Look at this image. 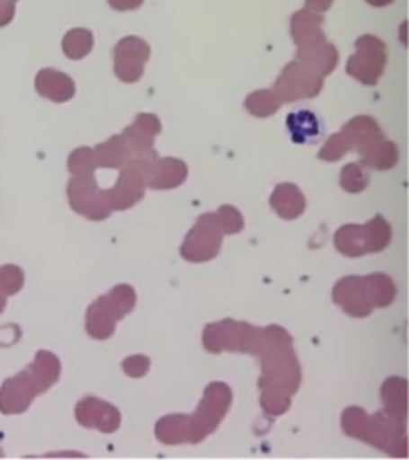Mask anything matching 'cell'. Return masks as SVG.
<instances>
[{
  "label": "cell",
  "mask_w": 409,
  "mask_h": 460,
  "mask_svg": "<svg viewBox=\"0 0 409 460\" xmlns=\"http://www.w3.org/2000/svg\"><path fill=\"white\" fill-rule=\"evenodd\" d=\"M355 55L347 61V74L365 85H376L387 65V47L376 36H361L355 42Z\"/></svg>",
  "instance_id": "obj_1"
},
{
  "label": "cell",
  "mask_w": 409,
  "mask_h": 460,
  "mask_svg": "<svg viewBox=\"0 0 409 460\" xmlns=\"http://www.w3.org/2000/svg\"><path fill=\"white\" fill-rule=\"evenodd\" d=\"M324 77L310 71L298 61L287 65L280 77L275 82V94L281 101H296L302 98H314L322 92Z\"/></svg>",
  "instance_id": "obj_2"
},
{
  "label": "cell",
  "mask_w": 409,
  "mask_h": 460,
  "mask_svg": "<svg viewBox=\"0 0 409 460\" xmlns=\"http://www.w3.org/2000/svg\"><path fill=\"white\" fill-rule=\"evenodd\" d=\"M151 58V47L139 37H123L114 49V71L117 77L133 84L141 79L144 66Z\"/></svg>",
  "instance_id": "obj_3"
},
{
  "label": "cell",
  "mask_w": 409,
  "mask_h": 460,
  "mask_svg": "<svg viewBox=\"0 0 409 460\" xmlns=\"http://www.w3.org/2000/svg\"><path fill=\"white\" fill-rule=\"evenodd\" d=\"M37 390L28 371L8 377L0 387V412L5 416L22 414L36 398Z\"/></svg>",
  "instance_id": "obj_4"
},
{
  "label": "cell",
  "mask_w": 409,
  "mask_h": 460,
  "mask_svg": "<svg viewBox=\"0 0 409 460\" xmlns=\"http://www.w3.org/2000/svg\"><path fill=\"white\" fill-rule=\"evenodd\" d=\"M325 16L309 10H299L291 18V36L298 51L309 50L326 42V36L322 31Z\"/></svg>",
  "instance_id": "obj_5"
},
{
  "label": "cell",
  "mask_w": 409,
  "mask_h": 460,
  "mask_svg": "<svg viewBox=\"0 0 409 460\" xmlns=\"http://www.w3.org/2000/svg\"><path fill=\"white\" fill-rule=\"evenodd\" d=\"M36 90L42 98L53 102H66L74 98L76 84L65 72L47 67L37 72Z\"/></svg>",
  "instance_id": "obj_6"
},
{
  "label": "cell",
  "mask_w": 409,
  "mask_h": 460,
  "mask_svg": "<svg viewBox=\"0 0 409 460\" xmlns=\"http://www.w3.org/2000/svg\"><path fill=\"white\" fill-rule=\"evenodd\" d=\"M296 61L306 66L307 69L316 72L318 75H328L336 69L339 63V53L333 43L325 42L318 47L309 49V50L298 51Z\"/></svg>",
  "instance_id": "obj_7"
},
{
  "label": "cell",
  "mask_w": 409,
  "mask_h": 460,
  "mask_svg": "<svg viewBox=\"0 0 409 460\" xmlns=\"http://www.w3.org/2000/svg\"><path fill=\"white\" fill-rule=\"evenodd\" d=\"M59 359L51 352L40 350L37 352L36 358L29 365V377L32 379V384L36 387L37 394H43L58 381L59 377Z\"/></svg>",
  "instance_id": "obj_8"
},
{
  "label": "cell",
  "mask_w": 409,
  "mask_h": 460,
  "mask_svg": "<svg viewBox=\"0 0 409 460\" xmlns=\"http://www.w3.org/2000/svg\"><path fill=\"white\" fill-rule=\"evenodd\" d=\"M287 125L293 141L298 144L316 143L318 137L324 135L322 123L310 111H299L288 115Z\"/></svg>",
  "instance_id": "obj_9"
},
{
  "label": "cell",
  "mask_w": 409,
  "mask_h": 460,
  "mask_svg": "<svg viewBox=\"0 0 409 460\" xmlns=\"http://www.w3.org/2000/svg\"><path fill=\"white\" fill-rule=\"evenodd\" d=\"M63 53L72 61H79L93 50V32L85 28L71 29L63 37Z\"/></svg>",
  "instance_id": "obj_10"
},
{
  "label": "cell",
  "mask_w": 409,
  "mask_h": 460,
  "mask_svg": "<svg viewBox=\"0 0 409 460\" xmlns=\"http://www.w3.org/2000/svg\"><path fill=\"white\" fill-rule=\"evenodd\" d=\"M245 106L256 117H269L280 106V98L269 90H261V92L250 94L246 98Z\"/></svg>",
  "instance_id": "obj_11"
},
{
  "label": "cell",
  "mask_w": 409,
  "mask_h": 460,
  "mask_svg": "<svg viewBox=\"0 0 409 460\" xmlns=\"http://www.w3.org/2000/svg\"><path fill=\"white\" fill-rule=\"evenodd\" d=\"M24 287V273L13 264L0 267V293L4 296H14Z\"/></svg>",
  "instance_id": "obj_12"
},
{
  "label": "cell",
  "mask_w": 409,
  "mask_h": 460,
  "mask_svg": "<svg viewBox=\"0 0 409 460\" xmlns=\"http://www.w3.org/2000/svg\"><path fill=\"white\" fill-rule=\"evenodd\" d=\"M67 168L69 172L74 174H88L93 170V152L90 151L88 147H80L77 151H74L67 162Z\"/></svg>",
  "instance_id": "obj_13"
},
{
  "label": "cell",
  "mask_w": 409,
  "mask_h": 460,
  "mask_svg": "<svg viewBox=\"0 0 409 460\" xmlns=\"http://www.w3.org/2000/svg\"><path fill=\"white\" fill-rule=\"evenodd\" d=\"M349 149V141L336 135L334 137H331L330 143L326 144L324 152L320 157L325 160H338L339 157H342V154Z\"/></svg>",
  "instance_id": "obj_14"
},
{
  "label": "cell",
  "mask_w": 409,
  "mask_h": 460,
  "mask_svg": "<svg viewBox=\"0 0 409 460\" xmlns=\"http://www.w3.org/2000/svg\"><path fill=\"white\" fill-rule=\"evenodd\" d=\"M16 4L12 0H0V28H5L13 22Z\"/></svg>",
  "instance_id": "obj_15"
},
{
  "label": "cell",
  "mask_w": 409,
  "mask_h": 460,
  "mask_svg": "<svg viewBox=\"0 0 409 460\" xmlns=\"http://www.w3.org/2000/svg\"><path fill=\"white\" fill-rule=\"evenodd\" d=\"M108 2L115 12H129V10H137L141 7L144 0H108Z\"/></svg>",
  "instance_id": "obj_16"
},
{
  "label": "cell",
  "mask_w": 409,
  "mask_h": 460,
  "mask_svg": "<svg viewBox=\"0 0 409 460\" xmlns=\"http://www.w3.org/2000/svg\"><path fill=\"white\" fill-rule=\"evenodd\" d=\"M333 5V0H306V10L314 12V13H325L330 10Z\"/></svg>",
  "instance_id": "obj_17"
},
{
  "label": "cell",
  "mask_w": 409,
  "mask_h": 460,
  "mask_svg": "<svg viewBox=\"0 0 409 460\" xmlns=\"http://www.w3.org/2000/svg\"><path fill=\"white\" fill-rule=\"evenodd\" d=\"M394 0H367V4L369 5H373V7H386V5H390Z\"/></svg>",
  "instance_id": "obj_18"
},
{
  "label": "cell",
  "mask_w": 409,
  "mask_h": 460,
  "mask_svg": "<svg viewBox=\"0 0 409 460\" xmlns=\"http://www.w3.org/2000/svg\"><path fill=\"white\" fill-rule=\"evenodd\" d=\"M5 307H7V296H4L0 293V315L4 314Z\"/></svg>",
  "instance_id": "obj_19"
},
{
  "label": "cell",
  "mask_w": 409,
  "mask_h": 460,
  "mask_svg": "<svg viewBox=\"0 0 409 460\" xmlns=\"http://www.w3.org/2000/svg\"><path fill=\"white\" fill-rule=\"evenodd\" d=\"M12 2H14V4H16V2H18V0H12Z\"/></svg>",
  "instance_id": "obj_20"
}]
</instances>
